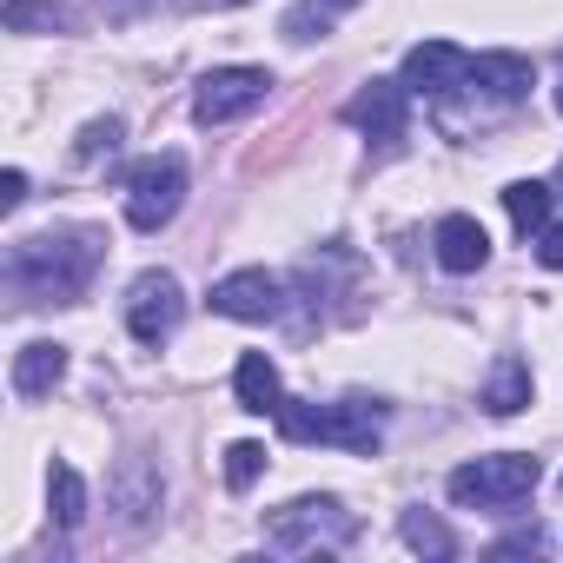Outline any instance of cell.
<instances>
[{
  "mask_svg": "<svg viewBox=\"0 0 563 563\" xmlns=\"http://www.w3.org/2000/svg\"><path fill=\"white\" fill-rule=\"evenodd\" d=\"M543 464L530 451H497V457H477V464H457L451 471V497L464 510H510L537 490Z\"/></svg>",
  "mask_w": 563,
  "mask_h": 563,
  "instance_id": "obj_3",
  "label": "cell"
},
{
  "mask_svg": "<svg viewBox=\"0 0 563 563\" xmlns=\"http://www.w3.org/2000/svg\"><path fill=\"white\" fill-rule=\"evenodd\" d=\"M537 265L563 272V225H543V232H537Z\"/></svg>",
  "mask_w": 563,
  "mask_h": 563,
  "instance_id": "obj_22",
  "label": "cell"
},
{
  "mask_svg": "<svg viewBox=\"0 0 563 563\" xmlns=\"http://www.w3.org/2000/svg\"><path fill=\"white\" fill-rule=\"evenodd\" d=\"M325 8H358V0H325Z\"/></svg>",
  "mask_w": 563,
  "mask_h": 563,
  "instance_id": "obj_26",
  "label": "cell"
},
{
  "mask_svg": "<svg viewBox=\"0 0 563 563\" xmlns=\"http://www.w3.org/2000/svg\"><path fill=\"white\" fill-rule=\"evenodd\" d=\"M258 471H265V444L239 438V444L225 451V484H232V490H252V484H258Z\"/></svg>",
  "mask_w": 563,
  "mask_h": 563,
  "instance_id": "obj_19",
  "label": "cell"
},
{
  "mask_svg": "<svg viewBox=\"0 0 563 563\" xmlns=\"http://www.w3.org/2000/svg\"><path fill=\"white\" fill-rule=\"evenodd\" d=\"M67 378V345H27L14 352V391L21 398H47Z\"/></svg>",
  "mask_w": 563,
  "mask_h": 563,
  "instance_id": "obj_14",
  "label": "cell"
},
{
  "mask_svg": "<svg viewBox=\"0 0 563 563\" xmlns=\"http://www.w3.org/2000/svg\"><path fill=\"white\" fill-rule=\"evenodd\" d=\"M179 206H186V166L179 159L133 166V179H126V219H133V232H159Z\"/></svg>",
  "mask_w": 563,
  "mask_h": 563,
  "instance_id": "obj_7",
  "label": "cell"
},
{
  "mask_svg": "<svg viewBox=\"0 0 563 563\" xmlns=\"http://www.w3.org/2000/svg\"><path fill=\"white\" fill-rule=\"evenodd\" d=\"M556 113H563V74H556Z\"/></svg>",
  "mask_w": 563,
  "mask_h": 563,
  "instance_id": "obj_25",
  "label": "cell"
},
{
  "mask_svg": "<svg viewBox=\"0 0 563 563\" xmlns=\"http://www.w3.org/2000/svg\"><path fill=\"white\" fill-rule=\"evenodd\" d=\"M219 8H245V0H219Z\"/></svg>",
  "mask_w": 563,
  "mask_h": 563,
  "instance_id": "obj_27",
  "label": "cell"
},
{
  "mask_svg": "<svg viewBox=\"0 0 563 563\" xmlns=\"http://www.w3.org/2000/svg\"><path fill=\"white\" fill-rule=\"evenodd\" d=\"M21 199H27V173H21V166H14V173H8V179H0V206H8V212H14V206H21Z\"/></svg>",
  "mask_w": 563,
  "mask_h": 563,
  "instance_id": "obj_24",
  "label": "cell"
},
{
  "mask_svg": "<svg viewBox=\"0 0 563 563\" xmlns=\"http://www.w3.org/2000/svg\"><path fill=\"white\" fill-rule=\"evenodd\" d=\"M352 530H358V517H352L339 497H299V504H286V510H272L265 543L306 556V550H339V543H352Z\"/></svg>",
  "mask_w": 563,
  "mask_h": 563,
  "instance_id": "obj_4",
  "label": "cell"
},
{
  "mask_svg": "<svg viewBox=\"0 0 563 563\" xmlns=\"http://www.w3.org/2000/svg\"><path fill=\"white\" fill-rule=\"evenodd\" d=\"M47 504H54V523H60V530H74V523L87 517V484H80L74 464H54V471H47Z\"/></svg>",
  "mask_w": 563,
  "mask_h": 563,
  "instance_id": "obj_17",
  "label": "cell"
},
{
  "mask_svg": "<svg viewBox=\"0 0 563 563\" xmlns=\"http://www.w3.org/2000/svg\"><path fill=\"white\" fill-rule=\"evenodd\" d=\"M345 120H352L365 140L398 146V140H405V126H411V87H405V80H372V87H358V93H352Z\"/></svg>",
  "mask_w": 563,
  "mask_h": 563,
  "instance_id": "obj_10",
  "label": "cell"
},
{
  "mask_svg": "<svg viewBox=\"0 0 563 563\" xmlns=\"http://www.w3.org/2000/svg\"><path fill=\"white\" fill-rule=\"evenodd\" d=\"M405 543L411 550H424V556H451L457 543H451V530L438 523V517H424V510H405Z\"/></svg>",
  "mask_w": 563,
  "mask_h": 563,
  "instance_id": "obj_18",
  "label": "cell"
},
{
  "mask_svg": "<svg viewBox=\"0 0 563 563\" xmlns=\"http://www.w3.org/2000/svg\"><path fill=\"white\" fill-rule=\"evenodd\" d=\"M556 186H563V166H556Z\"/></svg>",
  "mask_w": 563,
  "mask_h": 563,
  "instance_id": "obj_28",
  "label": "cell"
},
{
  "mask_svg": "<svg viewBox=\"0 0 563 563\" xmlns=\"http://www.w3.org/2000/svg\"><path fill=\"white\" fill-rule=\"evenodd\" d=\"M265 93H272V74L265 67H212L199 80V93H192V120L199 126H225V120L252 113Z\"/></svg>",
  "mask_w": 563,
  "mask_h": 563,
  "instance_id": "obj_6",
  "label": "cell"
},
{
  "mask_svg": "<svg viewBox=\"0 0 563 563\" xmlns=\"http://www.w3.org/2000/svg\"><path fill=\"white\" fill-rule=\"evenodd\" d=\"M179 319H186V292L173 272H140L126 286V332L140 345H166L179 332Z\"/></svg>",
  "mask_w": 563,
  "mask_h": 563,
  "instance_id": "obj_5",
  "label": "cell"
},
{
  "mask_svg": "<svg viewBox=\"0 0 563 563\" xmlns=\"http://www.w3.org/2000/svg\"><path fill=\"white\" fill-rule=\"evenodd\" d=\"M464 93H484L490 107H517V100H530V60H517V54H484L477 67H471V87Z\"/></svg>",
  "mask_w": 563,
  "mask_h": 563,
  "instance_id": "obj_12",
  "label": "cell"
},
{
  "mask_svg": "<svg viewBox=\"0 0 563 563\" xmlns=\"http://www.w3.org/2000/svg\"><path fill=\"white\" fill-rule=\"evenodd\" d=\"M431 245H438V265H444V272H477V265L490 258V232H484L471 212H451V219H438Z\"/></svg>",
  "mask_w": 563,
  "mask_h": 563,
  "instance_id": "obj_11",
  "label": "cell"
},
{
  "mask_svg": "<svg viewBox=\"0 0 563 563\" xmlns=\"http://www.w3.org/2000/svg\"><path fill=\"white\" fill-rule=\"evenodd\" d=\"M107 239L93 225H67V232H41V239H21L14 258H8V278L14 292L27 299H54V306H74L87 292V278L100 265Z\"/></svg>",
  "mask_w": 563,
  "mask_h": 563,
  "instance_id": "obj_1",
  "label": "cell"
},
{
  "mask_svg": "<svg viewBox=\"0 0 563 563\" xmlns=\"http://www.w3.org/2000/svg\"><path fill=\"white\" fill-rule=\"evenodd\" d=\"M504 212H510L517 232H543L550 225V186L543 179H510L504 186Z\"/></svg>",
  "mask_w": 563,
  "mask_h": 563,
  "instance_id": "obj_16",
  "label": "cell"
},
{
  "mask_svg": "<svg viewBox=\"0 0 563 563\" xmlns=\"http://www.w3.org/2000/svg\"><path fill=\"white\" fill-rule=\"evenodd\" d=\"M517 550H543V530L530 523V530H510V537L497 543V556H517Z\"/></svg>",
  "mask_w": 563,
  "mask_h": 563,
  "instance_id": "obj_23",
  "label": "cell"
},
{
  "mask_svg": "<svg viewBox=\"0 0 563 563\" xmlns=\"http://www.w3.org/2000/svg\"><path fill=\"white\" fill-rule=\"evenodd\" d=\"M113 146H120V120H93V126L80 133V166L100 159V153H113Z\"/></svg>",
  "mask_w": 563,
  "mask_h": 563,
  "instance_id": "obj_21",
  "label": "cell"
},
{
  "mask_svg": "<svg viewBox=\"0 0 563 563\" xmlns=\"http://www.w3.org/2000/svg\"><path fill=\"white\" fill-rule=\"evenodd\" d=\"M530 405V365L523 358H497L490 378H484V411L490 418H517Z\"/></svg>",
  "mask_w": 563,
  "mask_h": 563,
  "instance_id": "obj_15",
  "label": "cell"
},
{
  "mask_svg": "<svg viewBox=\"0 0 563 563\" xmlns=\"http://www.w3.org/2000/svg\"><path fill=\"white\" fill-rule=\"evenodd\" d=\"M278 431H286L292 444H339L352 457H372L378 438H385V405H372V398H339V405L286 398L278 405Z\"/></svg>",
  "mask_w": 563,
  "mask_h": 563,
  "instance_id": "obj_2",
  "label": "cell"
},
{
  "mask_svg": "<svg viewBox=\"0 0 563 563\" xmlns=\"http://www.w3.org/2000/svg\"><path fill=\"white\" fill-rule=\"evenodd\" d=\"M212 312L219 319H239V325H272L278 312H286V286H278L272 272H232L212 286Z\"/></svg>",
  "mask_w": 563,
  "mask_h": 563,
  "instance_id": "obj_8",
  "label": "cell"
},
{
  "mask_svg": "<svg viewBox=\"0 0 563 563\" xmlns=\"http://www.w3.org/2000/svg\"><path fill=\"white\" fill-rule=\"evenodd\" d=\"M471 54L464 47H451V41H424V47H411L405 54V87L411 93H424V100H457L464 87H471Z\"/></svg>",
  "mask_w": 563,
  "mask_h": 563,
  "instance_id": "obj_9",
  "label": "cell"
},
{
  "mask_svg": "<svg viewBox=\"0 0 563 563\" xmlns=\"http://www.w3.org/2000/svg\"><path fill=\"white\" fill-rule=\"evenodd\" d=\"M232 391H239V411H252V418H278V405H286V391H278V365L265 352H245L239 358Z\"/></svg>",
  "mask_w": 563,
  "mask_h": 563,
  "instance_id": "obj_13",
  "label": "cell"
},
{
  "mask_svg": "<svg viewBox=\"0 0 563 563\" xmlns=\"http://www.w3.org/2000/svg\"><path fill=\"white\" fill-rule=\"evenodd\" d=\"M34 27H67V14L60 8H41V0H8V34H34Z\"/></svg>",
  "mask_w": 563,
  "mask_h": 563,
  "instance_id": "obj_20",
  "label": "cell"
}]
</instances>
